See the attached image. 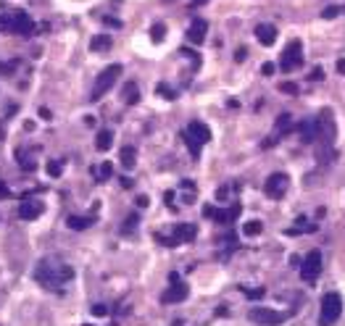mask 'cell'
Segmentation results:
<instances>
[{
	"mask_svg": "<svg viewBox=\"0 0 345 326\" xmlns=\"http://www.w3.org/2000/svg\"><path fill=\"white\" fill-rule=\"evenodd\" d=\"M134 226H137V213H132L129 218H124V234H129V232H134Z\"/></svg>",
	"mask_w": 345,
	"mask_h": 326,
	"instance_id": "83f0119b",
	"label": "cell"
},
{
	"mask_svg": "<svg viewBox=\"0 0 345 326\" xmlns=\"http://www.w3.org/2000/svg\"><path fill=\"white\" fill-rule=\"evenodd\" d=\"M245 55H248V50H245V48H237V53H235V61H245Z\"/></svg>",
	"mask_w": 345,
	"mask_h": 326,
	"instance_id": "74e56055",
	"label": "cell"
},
{
	"mask_svg": "<svg viewBox=\"0 0 345 326\" xmlns=\"http://www.w3.org/2000/svg\"><path fill=\"white\" fill-rule=\"evenodd\" d=\"M301 63H303V45H301V40H292V42H288V48L282 50L279 69H282L285 74H290V71L301 69Z\"/></svg>",
	"mask_w": 345,
	"mask_h": 326,
	"instance_id": "5b68a950",
	"label": "cell"
},
{
	"mask_svg": "<svg viewBox=\"0 0 345 326\" xmlns=\"http://www.w3.org/2000/svg\"><path fill=\"white\" fill-rule=\"evenodd\" d=\"M103 24H108V27H114V29L121 27V21H116V18H108V16H103Z\"/></svg>",
	"mask_w": 345,
	"mask_h": 326,
	"instance_id": "d590c367",
	"label": "cell"
},
{
	"mask_svg": "<svg viewBox=\"0 0 345 326\" xmlns=\"http://www.w3.org/2000/svg\"><path fill=\"white\" fill-rule=\"evenodd\" d=\"M155 90H158V92H161V95H164V97H166V100H174V97H177V92H174V90H172V87H166V84H164V82H161V84H158V87H155Z\"/></svg>",
	"mask_w": 345,
	"mask_h": 326,
	"instance_id": "f546056e",
	"label": "cell"
},
{
	"mask_svg": "<svg viewBox=\"0 0 345 326\" xmlns=\"http://www.w3.org/2000/svg\"><path fill=\"white\" fill-rule=\"evenodd\" d=\"M35 276H37V282H40L45 290L61 292V284L69 282V279L74 276V269H71V266H58V269H53V260H40Z\"/></svg>",
	"mask_w": 345,
	"mask_h": 326,
	"instance_id": "6da1fadb",
	"label": "cell"
},
{
	"mask_svg": "<svg viewBox=\"0 0 345 326\" xmlns=\"http://www.w3.org/2000/svg\"><path fill=\"white\" fill-rule=\"evenodd\" d=\"M319 273H322V253L311 250L308 255L303 258V263H301V279H303V282H308V284H314L319 279Z\"/></svg>",
	"mask_w": 345,
	"mask_h": 326,
	"instance_id": "8992f818",
	"label": "cell"
},
{
	"mask_svg": "<svg viewBox=\"0 0 345 326\" xmlns=\"http://www.w3.org/2000/svg\"><path fill=\"white\" fill-rule=\"evenodd\" d=\"M151 37H153V42H164V37H166V24H153L151 27Z\"/></svg>",
	"mask_w": 345,
	"mask_h": 326,
	"instance_id": "484cf974",
	"label": "cell"
},
{
	"mask_svg": "<svg viewBox=\"0 0 345 326\" xmlns=\"http://www.w3.org/2000/svg\"><path fill=\"white\" fill-rule=\"evenodd\" d=\"M337 74H345V58H340V61H337Z\"/></svg>",
	"mask_w": 345,
	"mask_h": 326,
	"instance_id": "ab89813d",
	"label": "cell"
},
{
	"mask_svg": "<svg viewBox=\"0 0 345 326\" xmlns=\"http://www.w3.org/2000/svg\"><path fill=\"white\" fill-rule=\"evenodd\" d=\"M119 158H121V166H124L127 171H132V168L137 166V150H134V147H121Z\"/></svg>",
	"mask_w": 345,
	"mask_h": 326,
	"instance_id": "ffe728a7",
	"label": "cell"
},
{
	"mask_svg": "<svg viewBox=\"0 0 345 326\" xmlns=\"http://www.w3.org/2000/svg\"><path fill=\"white\" fill-rule=\"evenodd\" d=\"M208 35V21L206 18H195V21L190 24V29H187V40H190L192 45H200L206 40Z\"/></svg>",
	"mask_w": 345,
	"mask_h": 326,
	"instance_id": "5bb4252c",
	"label": "cell"
},
{
	"mask_svg": "<svg viewBox=\"0 0 345 326\" xmlns=\"http://www.w3.org/2000/svg\"><path fill=\"white\" fill-rule=\"evenodd\" d=\"M48 174H50L53 179H58V177L63 174V166H61L58 161H50V163H48Z\"/></svg>",
	"mask_w": 345,
	"mask_h": 326,
	"instance_id": "4316f807",
	"label": "cell"
},
{
	"mask_svg": "<svg viewBox=\"0 0 345 326\" xmlns=\"http://www.w3.org/2000/svg\"><path fill=\"white\" fill-rule=\"evenodd\" d=\"M134 203H137V208H148L151 200H148V195H137V200H134Z\"/></svg>",
	"mask_w": 345,
	"mask_h": 326,
	"instance_id": "e575fe53",
	"label": "cell"
},
{
	"mask_svg": "<svg viewBox=\"0 0 345 326\" xmlns=\"http://www.w3.org/2000/svg\"><path fill=\"white\" fill-rule=\"evenodd\" d=\"M288 184H290L288 174H282V171L271 174V177L266 179V184H264V192H266V198H271V200H279V198H282L285 192H288Z\"/></svg>",
	"mask_w": 345,
	"mask_h": 326,
	"instance_id": "ba28073f",
	"label": "cell"
},
{
	"mask_svg": "<svg viewBox=\"0 0 345 326\" xmlns=\"http://www.w3.org/2000/svg\"><path fill=\"white\" fill-rule=\"evenodd\" d=\"M290 127H292V116H290V113H282V116L277 119V127H274L277 137H282L285 132H290Z\"/></svg>",
	"mask_w": 345,
	"mask_h": 326,
	"instance_id": "d4e9b609",
	"label": "cell"
},
{
	"mask_svg": "<svg viewBox=\"0 0 345 326\" xmlns=\"http://www.w3.org/2000/svg\"><path fill=\"white\" fill-rule=\"evenodd\" d=\"M274 71H277L274 63H264V66H261V74H264V76H271Z\"/></svg>",
	"mask_w": 345,
	"mask_h": 326,
	"instance_id": "836d02e7",
	"label": "cell"
},
{
	"mask_svg": "<svg viewBox=\"0 0 345 326\" xmlns=\"http://www.w3.org/2000/svg\"><path fill=\"white\" fill-rule=\"evenodd\" d=\"M66 226H71L74 232H82L87 226H93V218H84V216H69L66 218Z\"/></svg>",
	"mask_w": 345,
	"mask_h": 326,
	"instance_id": "603a6c76",
	"label": "cell"
},
{
	"mask_svg": "<svg viewBox=\"0 0 345 326\" xmlns=\"http://www.w3.org/2000/svg\"><path fill=\"white\" fill-rule=\"evenodd\" d=\"M279 92H288V95H298V84H292V82H282V84H279Z\"/></svg>",
	"mask_w": 345,
	"mask_h": 326,
	"instance_id": "4dcf8cb0",
	"label": "cell"
},
{
	"mask_svg": "<svg viewBox=\"0 0 345 326\" xmlns=\"http://www.w3.org/2000/svg\"><path fill=\"white\" fill-rule=\"evenodd\" d=\"M240 216V205H230V208H224V211H213V221H216V224H232V221H235Z\"/></svg>",
	"mask_w": 345,
	"mask_h": 326,
	"instance_id": "ac0fdd59",
	"label": "cell"
},
{
	"mask_svg": "<svg viewBox=\"0 0 345 326\" xmlns=\"http://www.w3.org/2000/svg\"><path fill=\"white\" fill-rule=\"evenodd\" d=\"M93 177H95V181H108L111 177H114L111 163H97V166H93Z\"/></svg>",
	"mask_w": 345,
	"mask_h": 326,
	"instance_id": "44dd1931",
	"label": "cell"
},
{
	"mask_svg": "<svg viewBox=\"0 0 345 326\" xmlns=\"http://www.w3.org/2000/svg\"><path fill=\"white\" fill-rule=\"evenodd\" d=\"M42 211H45L42 200H37V198H24L21 205H19V218H24V221H35V218L42 216Z\"/></svg>",
	"mask_w": 345,
	"mask_h": 326,
	"instance_id": "30bf717a",
	"label": "cell"
},
{
	"mask_svg": "<svg viewBox=\"0 0 345 326\" xmlns=\"http://www.w3.org/2000/svg\"><path fill=\"white\" fill-rule=\"evenodd\" d=\"M185 140H187V147H190L192 158H198L203 145L211 142V129H208L203 121H192L190 127H187V132H185Z\"/></svg>",
	"mask_w": 345,
	"mask_h": 326,
	"instance_id": "3957f363",
	"label": "cell"
},
{
	"mask_svg": "<svg viewBox=\"0 0 345 326\" xmlns=\"http://www.w3.org/2000/svg\"><path fill=\"white\" fill-rule=\"evenodd\" d=\"M121 187H124V190H129V187H132V179L124 177V179H121Z\"/></svg>",
	"mask_w": 345,
	"mask_h": 326,
	"instance_id": "b9f144b4",
	"label": "cell"
},
{
	"mask_svg": "<svg viewBox=\"0 0 345 326\" xmlns=\"http://www.w3.org/2000/svg\"><path fill=\"white\" fill-rule=\"evenodd\" d=\"M245 295H248L250 300H258V297L266 295V290H264V287H256V290H245Z\"/></svg>",
	"mask_w": 345,
	"mask_h": 326,
	"instance_id": "1f68e13d",
	"label": "cell"
},
{
	"mask_svg": "<svg viewBox=\"0 0 345 326\" xmlns=\"http://www.w3.org/2000/svg\"><path fill=\"white\" fill-rule=\"evenodd\" d=\"M308 79H311V82H322V79H324V69H319V66H316V69H311Z\"/></svg>",
	"mask_w": 345,
	"mask_h": 326,
	"instance_id": "d6a6232c",
	"label": "cell"
},
{
	"mask_svg": "<svg viewBox=\"0 0 345 326\" xmlns=\"http://www.w3.org/2000/svg\"><path fill=\"white\" fill-rule=\"evenodd\" d=\"M343 313V297L337 292H327L322 297V316H319V326H332Z\"/></svg>",
	"mask_w": 345,
	"mask_h": 326,
	"instance_id": "277c9868",
	"label": "cell"
},
{
	"mask_svg": "<svg viewBox=\"0 0 345 326\" xmlns=\"http://www.w3.org/2000/svg\"><path fill=\"white\" fill-rule=\"evenodd\" d=\"M182 300H187V284L185 282H172L169 290L161 295V303L164 305H174V303H182Z\"/></svg>",
	"mask_w": 345,
	"mask_h": 326,
	"instance_id": "4fadbf2b",
	"label": "cell"
},
{
	"mask_svg": "<svg viewBox=\"0 0 345 326\" xmlns=\"http://www.w3.org/2000/svg\"><path fill=\"white\" fill-rule=\"evenodd\" d=\"M298 132H301L303 142H316L319 140V124L314 119H306L301 127H298Z\"/></svg>",
	"mask_w": 345,
	"mask_h": 326,
	"instance_id": "2e32d148",
	"label": "cell"
},
{
	"mask_svg": "<svg viewBox=\"0 0 345 326\" xmlns=\"http://www.w3.org/2000/svg\"><path fill=\"white\" fill-rule=\"evenodd\" d=\"M121 63H111V66H106L97 74V79H95V84H93V92H90V103H97L103 95H108V90L116 84V79L121 76Z\"/></svg>",
	"mask_w": 345,
	"mask_h": 326,
	"instance_id": "7a4b0ae2",
	"label": "cell"
},
{
	"mask_svg": "<svg viewBox=\"0 0 345 326\" xmlns=\"http://www.w3.org/2000/svg\"><path fill=\"white\" fill-rule=\"evenodd\" d=\"M121 100L129 103V106H134V103H140V87L134 82H127L124 90H121Z\"/></svg>",
	"mask_w": 345,
	"mask_h": 326,
	"instance_id": "d6986e66",
	"label": "cell"
},
{
	"mask_svg": "<svg viewBox=\"0 0 345 326\" xmlns=\"http://www.w3.org/2000/svg\"><path fill=\"white\" fill-rule=\"evenodd\" d=\"M111 145H114V132H111V129H100V132L95 134V150L97 153H108Z\"/></svg>",
	"mask_w": 345,
	"mask_h": 326,
	"instance_id": "e0dca14e",
	"label": "cell"
},
{
	"mask_svg": "<svg viewBox=\"0 0 345 326\" xmlns=\"http://www.w3.org/2000/svg\"><path fill=\"white\" fill-rule=\"evenodd\" d=\"M213 211H216V208L206 205V208H203V216H206V218H213Z\"/></svg>",
	"mask_w": 345,
	"mask_h": 326,
	"instance_id": "f35d334b",
	"label": "cell"
},
{
	"mask_svg": "<svg viewBox=\"0 0 345 326\" xmlns=\"http://www.w3.org/2000/svg\"><path fill=\"white\" fill-rule=\"evenodd\" d=\"M84 124H87V127H95V116H84Z\"/></svg>",
	"mask_w": 345,
	"mask_h": 326,
	"instance_id": "60d3db41",
	"label": "cell"
},
{
	"mask_svg": "<svg viewBox=\"0 0 345 326\" xmlns=\"http://www.w3.org/2000/svg\"><path fill=\"white\" fill-rule=\"evenodd\" d=\"M0 198H11V192H8V187H0Z\"/></svg>",
	"mask_w": 345,
	"mask_h": 326,
	"instance_id": "7bdbcfd3",
	"label": "cell"
},
{
	"mask_svg": "<svg viewBox=\"0 0 345 326\" xmlns=\"http://www.w3.org/2000/svg\"><path fill=\"white\" fill-rule=\"evenodd\" d=\"M261 229H264V224H261L258 218L245 221V224H243V234H245V237H258V234H261Z\"/></svg>",
	"mask_w": 345,
	"mask_h": 326,
	"instance_id": "cb8c5ba5",
	"label": "cell"
},
{
	"mask_svg": "<svg viewBox=\"0 0 345 326\" xmlns=\"http://www.w3.org/2000/svg\"><path fill=\"white\" fill-rule=\"evenodd\" d=\"M316 124H319V140H322L324 145H329V142L335 140V121H332V110L324 108Z\"/></svg>",
	"mask_w": 345,
	"mask_h": 326,
	"instance_id": "8fae6325",
	"label": "cell"
},
{
	"mask_svg": "<svg viewBox=\"0 0 345 326\" xmlns=\"http://www.w3.org/2000/svg\"><path fill=\"white\" fill-rule=\"evenodd\" d=\"M248 318H250L253 324H258V326H282L285 324L282 313H277V310H271V308H253L248 313Z\"/></svg>",
	"mask_w": 345,
	"mask_h": 326,
	"instance_id": "52a82bcc",
	"label": "cell"
},
{
	"mask_svg": "<svg viewBox=\"0 0 345 326\" xmlns=\"http://www.w3.org/2000/svg\"><path fill=\"white\" fill-rule=\"evenodd\" d=\"M256 37H258L261 45L271 48V45L277 42V27L274 24H256Z\"/></svg>",
	"mask_w": 345,
	"mask_h": 326,
	"instance_id": "9a60e30c",
	"label": "cell"
},
{
	"mask_svg": "<svg viewBox=\"0 0 345 326\" xmlns=\"http://www.w3.org/2000/svg\"><path fill=\"white\" fill-rule=\"evenodd\" d=\"M340 14H343L340 5H329V8H324V11H322V16H324V18H335V16H340Z\"/></svg>",
	"mask_w": 345,
	"mask_h": 326,
	"instance_id": "f1b7e54d",
	"label": "cell"
},
{
	"mask_svg": "<svg viewBox=\"0 0 345 326\" xmlns=\"http://www.w3.org/2000/svg\"><path fill=\"white\" fill-rule=\"evenodd\" d=\"M8 32L21 35V37H29L32 32H35V21H32V16H27V14H16V16H11Z\"/></svg>",
	"mask_w": 345,
	"mask_h": 326,
	"instance_id": "7c38bea8",
	"label": "cell"
},
{
	"mask_svg": "<svg viewBox=\"0 0 345 326\" xmlns=\"http://www.w3.org/2000/svg\"><path fill=\"white\" fill-rule=\"evenodd\" d=\"M111 37H106V35H97V37H93V40H90V50H93V53H103V50H111Z\"/></svg>",
	"mask_w": 345,
	"mask_h": 326,
	"instance_id": "7402d4cb",
	"label": "cell"
},
{
	"mask_svg": "<svg viewBox=\"0 0 345 326\" xmlns=\"http://www.w3.org/2000/svg\"><path fill=\"white\" fill-rule=\"evenodd\" d=\"M93 313H95V316H106V313H108V308H106V305H95V308H93Z\"/></svg>",
	"mask_w": 345,
	"mask_h": 326,
	"instance_id": "8d00e7d4",
	"label": "cell"
},
{
	"mask_svg": "<svg viewBox=\"0 0 345 326\" xmlns=\"http://www.w3.org/2000/svg\"><path fill=\"white\" fill-rule=\"evenodd\" d=\"M195 234H198V229H195L192 224H177V226H174V232H172V237L161 239V242H166L169 247H177L182 242H192Z\"/></svg>",
	"mask_w": 345,
	"mask_h": 326,
	"instance_id": "9c48e42d",
	"label": "cell"
},
{
	"mask_svg": "<svg viewBox=\"0 0 345 326\" xmlns=\"http://www.w3.org/2000/svg\"><path fill=\"white\" fill-rule=\"evenodd\" d=\"M192 5H203V3H208V0H190Z\"/></svg>",
	"mask_w": 345,
	"mask_h": 326,
	"instance_id": "ee69618b",
	"label": "cell"
}]
</instances>
